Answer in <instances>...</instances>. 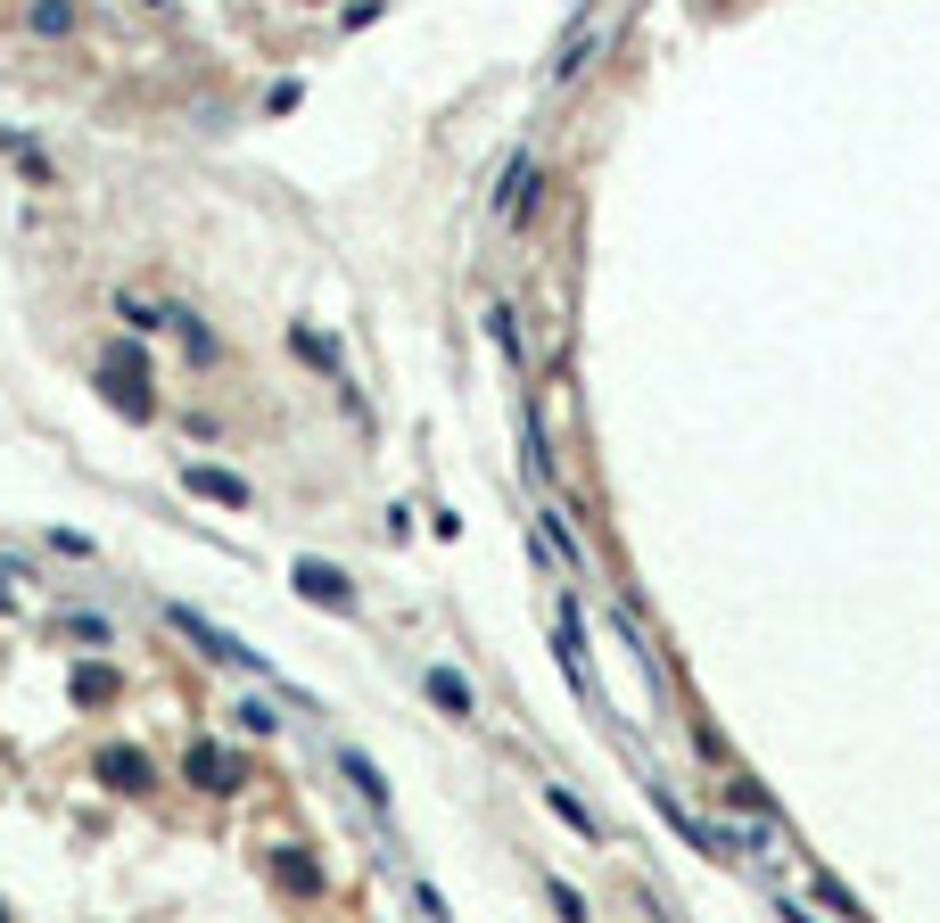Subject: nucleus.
Here are the masks:
<instances>
[{
    "instance_id": "nucleus-1",
    "label": "nucleus",
    "mask_w": 940,
    "mask_h": 923,
    "mask_svg": "<svg viewBox=\"0 0 940 923\" xmlns=\"http://www.w3.org/2000/svg\"><path fill=\"white\" fill-rule=\"evenodd\" d=\"M166 627H173V635H190V644L207 651V660H224V668H248V676H273V668H264V651H248L240 635H224L215 619H198V610H182V602H166Z\"/></svg>"
},
{
    "instance_id": "nucleus-15",
    "label": "nucleus",
    "mask_w": 940,
    "mask_h": 923,
    "mask_svg": "<svg viewBox=\"0 0 940 923\" xmlns=\"http://www.w3.org/2000/svg\"><path fill=\"white\" fill-rule=\"evenodd\" d=\"M231 718H240L248 734H273V726H281V718H273V709H264V702H240V709H231Z\"/></svg>"
},
{
    "instance_id": "nucleus-9",
    "label": "nucleus",
    "mask_w": 940,
    "mask_h": 923,
    "mask_svg": "<svg viewBox=\"0 0 940 923\" xmlns=\"http://www.w3.org/2000/svg\"><path fill=\"white\" fill-rule=\"evenodd\" d=\"M430 702L446 709V718H470V684L454 676V668H430Z\"/></svg>"
},
{
    "instance_id": "nucleus-5",
    "label": "nucleus",
    "mask_w": 940,
    "mask_h": 923,
    "mask_svg": "<svg viewBox=\"0 0 940 923\" xmlns=\"http://www.w3.org/2000/svg\"><path fill=\"white\" fill-rule=\"evenodd\" d=\"M182 487H190V495H207V503H224V512H248V479H240V470H215V462H182Z\"/></svg>"
},
{
    "instance_id": "nucleus-16",
    "label": "nucleus",
    "mask_w": 940,
    "mask_h": 923,
    "mask_svg": "<svg viewBox=\"0 0 940 923\" xmlns=\"http://www.w3.org/2000/svg\"><path fill=\"white\" fill-rule=\"evenodd\" d=\"M487 331H495V347H504V355H520V331H511V314H504V305L487 314Z\"/></svg>"
},
{
    "instance_id": "nucleus-2",
    "label": "nucleus",
    "mask_w": 940,
    "mask_h": 923,
    "mask_svg": "<svg viewBox=\"0 0 940 923\" xmlns=\"http://www.w3.org/2000/svg\"><path fill=\"white\" fill-rule=\"evenodd\" d=\"M289 586H298L305 602H322V610H355V577H347V570H330V561H314V553H298V561H289Z\"/></svg>"
},
{
    "instance_id": "nucleus-12",
    "label": "nucleus",
    "mask_w": 940,
    "mask_h": 923,
    "mask_svg": "<svg viewBox=\"0 0 940 923\" xmlns=\"http://www.w3.org/2000/svg\"><path fill=\"white\" fill-rule=\"evenodd\" d=\"M545 808H553V816H562V825H569V832H586V841H594V832H602V825H594V816H586V800H569V792H562V783H553V792H545Z\"/></svg>"
},
{
    "instance_id": "nucleus-8",
    "label": "nucleus",
    "mask_w": 940,
    "mask_h": 923,
    "mask_svg": "<svg viewBox=\"0 0 940 923\" xmlns=\"http://www.w3.org/2000/svg\"><path fill=\"white\" fill-rule=\"evenodd\" d=\"M520 445H528V479L553 487V454H545V421H537V405H520Z\"/></svg>"
},
{
    "instance_id": "nucleus-6",
    "label": "nucleus",
    "mask_w": 940,
    "mask_h": 923,
    "mask_svg": "<svg viewBox=\"0 0 940 923\" xmlns=\"http://www.w3.org/2000/svg\"><path fill=\"white\" fill-rule=\"evenodd\" d=\"M528 182H537V157H528V148H520V157H511V166H504V182H495V215H528Z\"/></svg>"
},
{
    "instance_id": "nucleus-10",
    "label": "nucleus",
    "mask_w": 940,
    "mask_h": 923,
    "mask_svg": "<svg viewBox=\"0 0 940 923\" xmlns=\"http://www.w3.org/2000/svg\"><path fill=\"white\" fill-rule=\"evenodd\" d=\"M339 767H347V783H363V800H372V808H388V783H379V767L363 751H339Z\"/></svg>"
},
{
    "instance_id": "nucleus-3",
    "label": "nucleus",
    "mask_w": 940,
    "mask_h": 923,
    "mask_svg": "<svg viewBox=\"0 0 940 923\" xmlns=\"http://www.w3.org/2000/svg\"><path fill=\"white\" fill-rule=\"evenodd\" d=\"M553 644H562V668H569V684H578L586 702H602L594 660H586V627H578V602H569V594H562V610H553Z\"/></svg>"
},
{
    "instance_id": "nucleus-7",
    "label": "nucleus",
    "mask_w": 940,
    "mask_h": 923,
    "mask_svg": "<svg viewBox=\"0 0 940 923\" xmlns=\"http://www.w3.org/2000/svg\"><path fill=\"white\" fill-rule=\"evenodd\" d=\"M99 776H108L116 792H149V758L141 751H99Z\"/></svg>"
},
{
    "instance_id": "nucleus-11",
    "label": "nucleus",
    "mask_w": 940,
    "mask_h": 923,
    "mask_svg": "<svg viewBox=\"0 0 940 923\" xmlns=\"http://www.w3.org/2000/svg\"><path fill=\"white\" fill-rule=\"evenodd\" d=\"M25 25H34V34H75V9H67V0H34V9H25Z\"/></svg>"
},
{
    "instance_id": "nucleus-4",
    "label": "nucleus",
    "mask_w": 940,
    "mask_h": 923,
    "mask_svg": "<svg viewBox=\"0 0 940 923\" xmlns=\"http://www.w3.org/2000/svg\"><path fill=\"white\" fill-rule=\"evenodd\" d=\"M182 776L190 783H198V792H240V758H231L224 751V742H190V751H182Z\"/></svg>"
},
{
    "instance_id": "nucleus-14",
    "label": "nucleus",
    "mask_w": 940,
    "mask_h": 923,
    "mask_svg": "<svg viewBox=\"0 0 940 923\" xmlns=\"http://www.w3.org/2000/svg\"><path fill=\"white\" fill-rule=\"evenodd\" d=\"M75 702H108V668H75Z\"/></svg>"
},
{
    "instance_id": "nucleus-13",
    "label": "nucleus",
    "mask_w": 940,
    "mask_h": 923,
    "mask_svg": "<svg viewBox=\"0 0 940 923\" xmlns=\"http://www.w3.org/2000/svg\"><path fill=\"white\" fill-rule=\"evenodd\" d=\"M0 148H9V157H17V166L34 173V182H50V157H41V148L25 141V132H9V141H0Z\"/></svg>"
}]
</instances>
